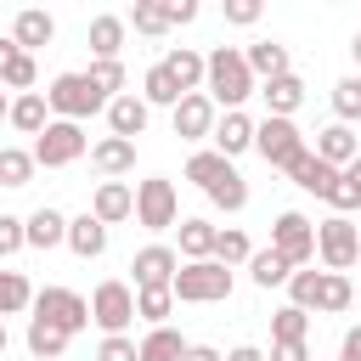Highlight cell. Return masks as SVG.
<instances>
[{
	"label": "cell",
	"instance_id": "30bf717a",
	"mask_svg": "<svg viewBox=\"0 0 361 361\" xmlns=\"http://www.w3.org/2000/svg\"><path fill=\"white\" fill-rule=\"evenodd\" d=\"M34 316H39V322H56V327H68V333H85V327H90V299L73 293V288H39V293H34Z\"/></svg>",
	"mask_w": 361,
	"mask_h": 361
},
{
	"label": "cell",
	"instance_id": "7dc6e473",
	"mask_svg": "<svg viewBox=\"0 0 361 361\" xmlns=\"http://www.w3.org/2000/svg\"><path fill=\"white\" fill-rule=\"evenodd\" d=\"M226 23H237V28L259 23V0H226Z\"/></svg>",
	"mask_w": 361,
	"mask_h": 361
},
{
	"label": "cell",
	"instance_id": "9a60e30c",
	"mask_svg": "<svg viewBox=\"0 0 361 361\" xmlns=\"http://www.w3.org/2000/svg\"><path fill=\"white\" fill-rule=\"evenodd\" d=\"M316 158H322V164H333V169H350V164L361 158L355 130H350V124H327V130H316Z\"/></svg>",
	"mask_w": 361,
	"mask_h": 361
},
{
	"label": "cell",
	"instance_id": "f35d334b",
	"mask_svg": "<svg viewBox=\"0 0 361 361\" xmlns=\"http://www.w3.org/2000/svg\"><path fill=\"white\" fill-rule=\"evenodd\" d=\"M209 203H214V209H226V214H237V209H248V180H243V175L231 169V175H226L220 186H209Z\"/></svg>",
	"mask_w": 361,
	"mask_h": 361
},
{
	"label": "cell",
	"instance_id": "1f68e13d",
	"mask_svg": "<svg viewBox=\"0 0 361 361\" xmlns=\"http://www.w3.org/2000/svg\"><path fill=\"white\" fill-rule=\"evenodd\" d=\"M169 310H175V288H135V316L141 322L169 327Z\"/></svg>",
	"mask_w": 361,
	"mask_h": 361
},
{
	"label": "cell",
	"instance_id": "4fadbf2b",
	"mask_svg": "<svg viewBox=\"0 0 361 361\" xmlns=\"http://www.w3.org/2000/svg\"><path fill=\"white\" fill-rule=\"evenodd\" d=\"M147 118H152V107H147L135 90H124V96L107 102V130H113L118 141H135V135L147 130Z\"/></svg>",
	"mask_w": 361,
	"mask_h": 361
},
{
	"label": "cell",
	"instance_id": "d6986e66",
	"mask_svg": "<svg viewBox=\"0 0 361 361\" xmlns=\"http://www.w3.org/2000/svg\"><path fill=\"white\" fill-rule=\"evenodd\" d=\"M68 243V214L62 209H51V203H39L34 214H28V248H62Z\"/></svg>",
	"mask_w": 361,
	"mask_h": 361
},
{
	"label": "cell",
	"instance_id": "e0dca14e",
	"mask_svg": "<svg viewBox=\"0 0 361 361\" xmlns=\"http://www.w3.org/2000/svg\"><path fill=\"white\" fill-rule=\"evenodd\" d=\"M259 96H265V118H293V113H299V102H305V79H299V73L265 79V85H259Z\"/></svg>",
	"mask_w": 361,
	"mask_h": 361
},
{
	"label": "cell",
	"instance_id": "ab89813d",
	"mask_svg": "<svg viewBox=\"0 0 361 361\" xmlns=\"http://www.w3.org/2000/svg\"><path fill=\"white\" fill-rule=\"evenodd\" d=\"M214 259H220V265H248V259H254V243H248L237 226H226V231L214 237Z\"/></svg>",
	"mask_w": 361,
	"mask_h": 361
},
{
	"label": "cell",
	"instance_id": "91938a15",
	"mask_svg": "<svg viewBox=\"0 0 361 361\" xmlns=\"http://www.w3.org/2000/svg\"><path fill=\"white\" fill-rule=\"evenodd\" d=\"M0 355H6V322H0Z\"/></svg>",
	"mask_w": 361,
	"mask_h": 361
},
{
	"label": "cell",
	"instance_id": "d6a6232c",
	"mask_svg": "<svg viewBox=\"0 0 361 361\" xmlns=\"http://www.w3.org/2000/svg\"><path fill=\"white\" fill-rule=\"evenodd\" d=\"M350 299H355L350 276H338V271H322V293H316V310H327V316H344V310H350Z\"/></svg>",
	"mask_w": 361,
	"mask_h": 361
},
{
	"label": "cell",
	"instance_id": "8d00e7d4",
	"mask_svg": "<svg viewBox=\"0 0 361 361\" xmlns=\"http://www.w3.org/2000/svg\"><path fill=\"white\" fill-rule=\"evenodd\" d=\"M28 305H34L28 276H23V271H0V322H6V316H17V310H28Z\"/></svg>",
	"mask_w": 361,
	"mask_h": 361
},
{
	"label": "cell",
	"instance_id": "7c38bea8",
	"mask_svg": "<svg viewBox=\"0 0 361 361\" xmlns=\"http://www.w3.org/2000/svg\"><path fill=\"white\" fill-rule=\"evenodd\" d=\"M130 271H135V288H169L175 271H180V254H175L169 243H147V248L130 259Z\"/></svg>",
	"mask_w": 361,
	"mask_h": 361
},
{
	"label": "cell",
	"instance_id": "d590c367",
	"mask_svg": "<svg viewBox=\"0 0 361 361\" xmlns=\"http://www.w3.org/2000/svg\"><path fill=\"white\" fill-rule=\"evenodd\" d=\"M180 355H186V338L175 327H152L141 338V361H180Z\"/></svg>",
	"mask_w": 361,
	"mask_h": 361
},
{
	"label": "cell",
	"instance_id": "5b68a950",
	"mask_svg": "<svg viewBox=\"0 0 361 361\" xmlns=\"http://www.w3.org/2000/svg\"><path fill=\"white\" fill-rule=\"evenodd\" d=\"M34 164H45V169H62V164H73V158H85L90 152V135H85V124H68V118H51L45 124V135H34Z\"/></svg>",
	"mask_w": 361,
	"mask_h": 361
},
{
	"label": "cell",
	"instance_id": "7bdbcfd3",
	"mask_svg": "<svg viewBox=\"0 0 361 361\" xmlns=\"http://www.w3.org/2000/svg\"><path fill=\"white\" fill-rule=\"evenodd\" d=\"M34 79H39V68H34V56L23 51V56L6 68V79H0V85H6V90H17V96H28V90H34Z\"/></svg>",
	"mask_w": 361,
	"mask_h": 361
},
{
	"label": "cell",
	"instance_id": "484cf974",
	"mask_svg": "<svg viewBox=\"0 0 361 361\" xmlns=\"http://www.w3.org/2000/svg\"><path fill=\"white\" fill-rule=\"evenodd\" d=\"M288 175H293V186H299V192H316V197H327V192L338 186V175H344V169H333V164H322L316 152H305V158H299Z\"/></svg>",
	"mask_w": 361,
	"mask_h": 361
},
{
	"label": "cell",
	"instance_id": "603a6c76",
	"mask_svg": "<svg viewBox=\"0 0 361 361\" xmlns=\"http://www.w3.org/2000/svg\"><path fill=\"white\" fill-rule=\"evenodd\" d=\"M90 164L107 175V180H118V175H130L135 169V141H118V135H102L96 147H90Z\"/></svg>",
	"mask_w": 361,
	"mask_h": 361
},
{
	"label": "cell",
	"instance_id": "836d02e7",
	"mask_svg": "<svg viewBox=\"0 0 361 361\" xmlns=\"http://www.w3.org/2000/svg\"><path fill=\"white\" fill-rule=\"evenodd\" d=\"M305 333H310V310L282 305V310L271 316V338H276V344H305Z\"/></svg>",
	"mask_w": 361,
	"mask_h": 361
},
{
	"label": "cell",
	"instance_id": "4dcf8cb0",
	"mask_svg": "<svg viewBox=\"0 0 361 361\" xmlns=\"http://www.w3.org/2000/svg\"><path fill=\"white\" fill-rule=\"evenodd\" d=\"M214 237H220V231H214L209 220H197V214L180 220V254H186V259H214Z\"/></svg>",
	"mask_w": 361,
	"mask_h": 361
},
{
	"label": "cell",
	"instance_id": "83f0119b",
	"mask_svg": "<svg viewBox=\"0 0 361 361\" xmlns=\"http://www.w3.org/2000/svg\"><path fill=\"white\" fill-rule=\"evenodd\" d=\"M68 327H56V322H39V316H28V355H39V361H56L62 350H68Z\"/></svg>",
	"mask_w": 361,
	"mask_h": 361
},
{
	"label": "cell",
	"instance_id": "f546056e",
	"mask_svg": "<svg viewBox=\"0 0 361 361\" xmlns=\"http://www.w3.org/2000/svg\"><path fill=\"white\" fill-rule=\"evenodd\" d=\"M226 175H231V158H220L214 147H209V152H192V158H186V180H192V186H203V192H209V186H220Z\"/></svg>",
	"mask_w": 361,
	"mask_h": 361
},
{
	"label": "cell",
	"instance_id": "ba28073f",
	"mask_svg": "<svg viewBox=\"0 0 361 361\" xmlns=\"http://www.w3.org/2000/svg\"><path fill=\"white\" fill-rule=\"evenodd\" d=\"M271 248H276L293 271H305V265L316 259V226H310L299 209H282L276 226H271Z\"/></svg>",
	"mask_w": 361,
	"mask_h": 361
},
{
	"label": "cell",
	"instance_id": "74e56055",
	"mask_svg": "<svg viewBox=\"0 0 361 361\" xmlns=\"http://www.w3.org/2000/svg\"><path fill=\"white\" fill-rule=\"evenodd\" d=\"M333 113H338V124H355L361 118V73H344L333 85Z\"/></svg>",
	"mask_w": 361,
	"mask_h": 361
},
{
	"label": "cell",
	"instance_id": "6f0895ef",
	"mask_svg": "<svg viewBox=\"0 0 361 361\" xmlns=\"http://www.w3.org/2000/svg\"><path fill=\"white\" fill-rule=\"evenodd\" d=\"M350 56H355V68H361V34H355V39H350Z\"/></svg>",
	"mask_w": 361,
	"mask_h": 361
},
{
	"label": "cell",
	"instance_id": "ffe728a7",
	"mask_svg": "<svg viewBox=\"0 0 361 361\" xmlns=\"http://www.w3.org/2000/svg\"><path fill=\"white\" fill-rule=\"evenodd\" d=\"M68 248H73L79 259H102V254H107V226H102L90 209L73 214V220H68Z\"/></svg>",
	"mask_w": 361,
	"mask_h": 361
},
{
	"label": "cell",
	"instance_id": "52a82bcc",
	"mask_svg": "<svg viewBox=\"0 0 361 361\" xmlns=\"http://www.w3.org/2000/svg\"><path fill=\"white\" fill-rule=\"evenodd\" d=\"M135 220H141L147 231H169V226L180 220L175 180H164V175H147V180L135 186Z\"/></svg>",
	"mask_w": 361,
	"mask_h": 361
},
{
	"label": "cell",
	"instance_id": "f1b7e54d",
	"mask_svg": "<svg viewBox=\"0 0 361 361\" xmlns=\"http://www.w3.org/2000/svg\"><path fill=\"white\" fill-rule=\"evenodd\" d=\"M248 276H254V288H288L293 265H288L276 248H254V259H248Z\"/></svg>",
	"mask_w": 361,
	"mask_h": 361
},
{
	"label": "cell",
	"instance_id": "7a4b0ae2",
	"mask_svg": "<svg viewBox=\"0 0 361 361\" xmlns=\"http://www.w3.org/2000/svg\"><path fill=\"white\" fill-rule=\"evenodd\" d=\"M45 102H51V113L56 118H68V124H85L90 113H107V90L90 79V73H56L51 85H45Z\"/></svg>",
	"mask_w": 361,
	"mask_h": 361
},
{
	"label": "cell",
	"instance_id": "db71d44e",
	"mask_svg": "<svg viewBox=\"0 0 361 361\" xmlns=\"http://www.w3.org/2000/svg\"><path fill=\"white\" fill-rule=\"evenodd\" d=\"M17 56H23V51H17V39H0V79H6V68H11Z\"/></svg>",
	"mask_w": 361,
	"mask_h": 361
},
{
	"label": "cell",
	"instance_id": "6da1fadb",
	"mask_svg": "<svg viewBox=\"0 0 361 361\" xmlns=\"http://www.w3.org/2000/svg\"><path fill=\"white\" fill-rule=\"evenodd\" d=\"M203 90H209V102H214V107L243 113V102H248V96H259V79H254V68H248V56H243L237 45H214V51H209Z\"/></svg>",
	"mask_w": 361,
	"mask_h": 361
},
{
	"label": "cell",
	"instance_id": "681fc988",
	"mask_svg": "<svg viewBox=\"0 0 361 361\" xmlns=\"http://www.w3.org/2000/svg\"><path fill=\"white\" fill-rule=\"evenodd\" d=\"M192 17H197V0H169V28H180Z\"/></svg>",
	"mask_w": 361,
	"mask_h": 361
},
{
	"label": "cell",
	"instance_id": "f907efd6",
	"mask_svg": "<svg viewBox=\"0 0 361 361\" xmlns=\"http://www.w3.org/2000/svg\"><path fill=\"white\" fill-rule=\"evenodd\" d=\"M271 361H310L305 344H271Z\"/></svg>",
	"mask_w": 361,
	"mask_h": 361
},
{
	"label": "cell",
	"instance_id": "60d3db41",
	"mask_svg": "<svg viewBox=\"0 0 361 361\" xmlns=\"http://www.w3.org/2000/svg\"><path fill=\"white\" fill-rule=\"evenodd\" d=\"M135 34H169V6H152V0H141L130 17H124Z\"/></svg>",
	"mask_w": 361,
	"mask_h": 361
},
{
	"label": "cell",
	"instance_id": "4316f807",
	"mask_svg": "<svg viewBox=\"0 0 361 361\" xmlns=\"http://www.w3.org/2000/svg\"><path fill=\"white\" fill-rule=\"evenodd\" d=\"M180 96H186V90L169 79V68H164V62H152V68L141 73V102H147V107H169V113H175V107H180Z\"/></svg>",
	"mask_w": 361,
	"mask_h": 361
},
{
	"label": "cell",
	"instance_id": "ac0fdd59",
	"mask_svg": "<svg viewBox=\"0 0 361 361\" xmlns=\"http://www.w3.org/2000/svg\"><path fill=\"white\" fill-rule=\"evenodd\" d=\"M90 214H96L102 226H118V220H130V214H135V192H130L124 180H102V186H96V197H90Z\"/></svg>",
	"mask_w": 361,
	"mask_h": 361
},
{
	"label": "cell",
	"instance_id": "ee69618b",
	"mask_svg": "<svg viewBox=\"0 0 361 361\" xmlns=\"http://www.w3.org/2000/svg\"><path fill=\"white\" fill-rule=\"evenodd\" d=\"M17 248H28V220L0 214V259H6V254H17Z\"/></svg>",
	"mask_w": 361,
	"mask_h": 361
},
{
	"label": "cell",
	"instance_id": "9f6ffc18",
	"mask_svg": "<svg viewBox=\"0 0 361 361\" xmlns=\"http://www.w3.org/2000/svg\"><path fill=\"white\" fill-rule=\"evenodd\" d=\"M344 180H350V186H355V192H361V158H355V164H350V169H344Z\"/></svg>",
	"mask_w": 361,
	"mask_h": 361
},
{
	"label": "cell",
	"instance_id": "c3c4849f",
	"mask_svg": "<svg viewBox=\"0 0 361 361\" xmlns=\"http://www.w3.org/2000/svg\"><path fill=\"white\" fill-rule=\"evenodd\" d=\"M327 203H333V209H338V214H350V209H361V192H355V186H350V180H344V175H338V186H333V192H327Z\"/></svg>",
	"mask_w": 361,
	"mask_h": 361
},
{
	"label": "cell",
	"instance_id": "f5cc1de1",
	"mask_svg": "<svg viewBox=\"0 0 361 361\" xmlns=\"http://www.w3.org/2000/svg\"><path fill=\"white\" fill-rule=\"evenodd\" d=\"M180 361H226V355H220L214 344H186V355H180Z\"/></svg>",
	"mask_w": 361,
	"mask_h": 361
},
{
	"label": "cell",
	"instance_id": "8992f818",
	"mask_svg": "<svg viewBox=\"0 0 361 361\" xmlns=\"http://www.w3.org/2000/svg\"><path fill=\"white\" fill-rule=\"evenodd\" d=\"M90 322H96L107 338H113V333H130V322H135V288L118 282V276L96 282V293H90Z\"/></svg>",
	"mask_w": 361,
	"mask_h": 361
},
{
	"label": "cell",
	"instance_id": "2e32d148",
	"mask_svg": "<svg viewBox=\"0 0 361 361\" xmlns=\"http://www.w3.org/2000/svg\"><path fill=\"white\" fill-rule=\"evenodd\" d=\"M124 34H130V23H124L118 11H102V17H90V56H96V62H118V51H124Z\"/></svg>",
	"mask_w": 361,
	"mask_h": 361
},
{
	"label": "cell",
	"instance_id": "11a10c76",
	"mask_svg": "<svg viewBox=\"0 0 361 361\" xmlns=\"http://www.w3.org/2000/svg\"><path fill=\"white\" fill-rule=\"evenodd\" d=\"M226 361H265L254 344H237V350H226Z\"/></svg>",
	"mask_w": 361,
	"mask_h": 361
},
{
	"label": "cell",
	"instance_id": "44dd1931",
	"mask_svg": "<svg viewBox=\"0 0 361 361\" xmlns=\"http://www.w3.org/2000/svg\"><path fill=\"white\" fill-rule=\"evenodd\" d=\"M6 124L23 130V135H45V124H51V102H45V90L11 96V118H6Z\"/></svg>",
	"mask_w": 361,
	"mask_h": 361
},
{
	"label": "cell",
	"instance_id": "d4e9b609",
	"mask_svg": "<svg viewBox=\"0 0 361 361\" xmlns=\"http://www.w3.org/2000/svg\"><path fill=\"white\" fill-rule=\"evenodd\" d=\"M164 68H169V79L192 96V90H203V73H209V56H197L192 45H175L169 56H164Z\"/></svg>",
	"mask_w": 361,
	"mask_h": 361
},
{
	"label": "cell",
	"instance_id": "f6af8a7d",
	"mask_svg": "<svg viewBox=\"0 0 361 361\" xmlns=\"http://www.w3.org/2000/svg\"><path fill=\"white\" fill-rule=\"evenodd\" d=\"M96 361H141V344H135L130 333H113V338H102Z\"/></svg>",
	"mask_w": 361,
	"mask_h": 361
},
{
	"label": "cell",
	"instance_id": "3957f363",
	"mask_svg": "<svg viewBox=\"0 0 361 361\" xmlns=\"http://www.w3.org/2000/svg\"><path fill=\"white\" fill-rule=\"evenodd\" d=\"M169 288H175L180 305H220V299H231V265H220V259H180Z\"/></svg>",
	"mask_w": 361,
	"mask_h": 361
},
{
	"label": "cell",
	"instance_id": "bcb514c9",
	"mask_svg": "<svg viewBox=\"0 0 361 361\" xmlns=\"http://www.w3.org/2000/svg\"><path fill=\"white\" fill-rule=\"evenodd\" d=\"M85 73H90V79H96L107 96H124V62H90Z\"/></svg>",
	"mask_w": 361,
	"mask_h": 361
},
{
	"label": "cell",
	"instance_id": "cb8c5ba5",
	"mask_svg": "<svg viewBox=\"0 0 361 361\" xmlns=\"http://www.w3.org/2000/svg\"><path fill=\"white\" fill-rule=\"evenodd\" d=\"M243 56H248V68H254V79H259V85H265V79L293 73V68H288V45H282V39H254Z\"/></svg>",
	"mask_w": 361,
	"mask_h": 361
},
{
	"label": "cell",
	"instance_id": "b9f144b4",
	"mask_svg": "<svg viewBox=\"0 0 361 361\" xmlns=\"http://www.w3.org/2000/svg\"><path fill=\"white\" fill-rule=\"evenodd\" d=\"M316 293H322V271H293L288 276V305L316 310Z\"/></svg>",
	"mask_w": 361,
	"mask_h": 361
},
{
	"label": "cell",
	"instance_id": "7402d4cb",
	"mask_svg": "<svg viewBox=\"0 0 361 361\" xmlns=\"http://www.w3.org/2000/svg\"><path fill=\"white\" fill-rule=\"evenodd\" d=\"M209 141H214V152H220V158H237V152H248V147H254V118H248V113H226V118L214 124V135H209Z\"/></svg>",
	"mask_w": 361,
	"mask_h": 361
},
{
	"label": "cell",
	"instance_id": "e575fe53",
	"mask_svg": "<svg viewBox=\"0 0 361 361\" xmlns=\"http://www.w3.org/2000/svg\"><path fill=\"white\" fill-rule=\"evenodd\" d=\"M34 169H39V164H34V152H23V147H0V186H11V192H17V186H28V180H34Z\"/></svg>",
	"mask_w": 361,
	"mask_h": 361
},
{
	"label": "cell",
	"instance_id": "8fae6325",
	"mask_svg": "<svg viewBox=\"0 0 361 361\" xmlns=\"http://www.w3.org/2000/svg\"><path fill=\"white\" fill-rule=\"evenodd\" d=\"M169 118H175V135H180V141H203V135H214V124H220V113H214L209 90L180 96V107H175Z\"/></svg>",
	"mask_w": 361,
	"mask_h": 361
},
{
	"label": "cell",
	"instance_id": "816d5d0a",
	"mask_svg": "<svg viewBox=\"0 0 361 361\" xmlns=\"http://www.w3.org/2000/svg\"><path fill=\"white\" fill-rule=\"evenodd\" d=\"M338 361H361V327H350V333H344V344H338Z\"/></svg>",
	"mask_w": 361,
	"mask_h": 361
},
{
	"label": "cell",
	"instance_id": "680465c9",
	"mask_svg": "<svg viewBox=\"0 0 361 361\" xmlns=\"http://www.w3.org/2000/svg\"><path fill=\"white\" fill-rule=\"evenodd\" d=\"M0 118H11V102H6V90H0Z\"/></svg>",
	"mask_w": 361,
	"mask_h": 361
},
{
	"label": "cell",
	"instance_id": "277c9868",
	"mask_svg": "<svg viewBox=\"0 0 361 361\" xmlns=\"http://www.w3.org/2000/svg\"><path fill=\"white\" fill-rule=\"evenodd\" d=\"M254 152L271 164V169H293L310 147H305V130L293 118H259L254 124Z\"/></svg>",
	"mask_w": 361,
	"mask_h": 361
},
{
	"label": "cell",
	"instance_id": "5bb4252c",
	"mask_svg": "<svg viewBox=\"0 0 361 361\" xmlns=\"http://www.w3.org/2000/svg\"><path fill=\"white\" fill-rule=\"evenodd\" d=\"M11 39H17V51H39V45H51L56 39V17L51 11H39V6H23L17 11V23H11Z\"/></svg>",
	"mask_w": 361,
	"mask_h": 361
},
{
	"label": "cell",
	"instance_id": "9c48e42d",
	"mask_svg": "<svg viewBox=\"0 0 361 361\" xmlns=\"http://www.w3.org/2000/svg\"><path fill=\"white\" fill-rule=\"evenodd\" d=\"M316 254H322V265L327 271H350L355 259H361V231H355V220H344V214H333V220H322L316 226Z\"/></svg>",
	"mask_w": 361,
	"mask_h": 361
}]
</instances>
